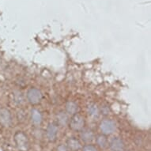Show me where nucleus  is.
Here are the masks:
<instances>
[{"label":"nucleus","mask_w":151,"mask_h":151,"mask_svg":"<svg viewBox=\"0 0 151 151\" xmlns=\"http://www.w3.org/2000/svg\"><path fill=\"white\" fill-rule=\"evenodd\" d=\"M14 142L19 151H28L29 150V141L27 135L23 131H17L14 134Z\"/></svg>","instance_id":"obj_1"},{"label":"nucleus","mask_w":151,"mask_h":151,"mask_svg":"<svg viewBox=\"0 0 151 151\" xmlns=\"http://www.w3.org/2000/svg\"><path fill=\"white\" fill-rule=\"evenodd\" d=\"M28 101L32 105H37L42 101L43 95L40 89L37 88H30L26 93Z\"/></svg>","instance_id":"obj_2"},{"label":"nucleus","mask_w":151,"mask_h":151,"mask_svg":"<svg viewBox=\"0 0 151 151\" xmlns=\"http://www.w3.org/2000/svg\"><path fill=\"white\" fill-rule=\"evenodd\" d=\"M70 128L74 131H81L84 129L86 125V120L84 117L79 114L72 116L71 119L69 120Z\"/></svg>","instance_id":"obj_3"},{"label":"nucleus","mask_w":151,"mask_h":151,"mask_svg":"<svg viewBox=\"0 0 151 151\" xmlns=\"http://www.w3.org/2000/svg\"><path fill=\"white\" fill-rule=\"evenodd\" d=\"M100 129L103 134L110 135L113 134L116 129V123L111 119H104L100 124Z\"/></svg>","instance_id":"obj_4"},{"label":"nucleus","mask_w":151,"mask_h":151,"mask_svg":"<svg viewBox=\"0 0 151 151\" xmlns=\"http://www.w3.org/2000/svg\"><path fill=\"white\" fill-rule=\"evenodd\" d=\"M12 124V115L9 109H0V124L5 127H9Z\"/></svg>","instance_id":"obj_5"},{"label":"nucleus","mask_w":151,"mask_h":151,"mask_svg":"<svg viewBox=\"0 0 151 151\" xmlns=\"http://www.w3.org/2000/svg\"><path fill=\"white\" fill-rule=\"evenodd\" d=\"M46 137H47V140L49 142H55L57 139L58 135V126L57 124L55 123H50L48 124L45 131Z\"/></svg>","instance_id":"obj_6"},{"label":"nucleus","mask_w":151,"mask_h":151,"mask_svg":"<svg viewBox=\"0 0 151 151\" xmlns=\"http://www.w3.org/2000/svg\"><path fill=\"white\" fill-rule=\"evenodd\" d=\"M109 147L112 151H124L125 144L123 139L119 137H114L111 139L109 144Z\"/></svg>","instance_id":"obj_7"},{"label":"nucleus","mask_w":151,"mask_h":151,"mask_svg":"<svg viewBox=\"0 0 151 151\" xmlns=\"http://www.w3.org/2000/svg\"><path fill=\"white\" fill-rule=\"evenodd\" d=\"M80 138L84 142L89 143V142L93 141L95 139V134H94L93 131H92L91 129H82L80 133Z\"/></svg>","instance_id":"obj_8"},{"label":"nucleus","mask_w":151,"mask_h":151,"mask_svg":"<svg viewBox=\"0 0 151 151\" xmlns=\"http://www.w3.org/2000/svg\"><path fill=\"white\" fill-rule=\"evenodd\" d=\"M56 122H57V125H60L61 127H66L67 124H69V116L68 114L64 111H60L56 114L55 116Z\"/></svg>","instance_id":"obj_9"},{"label":"nucleus","mask_w":151,"mask_h":151,"mask_svg":"<svg viewBox=\"0 0 151 151\" xmlns=\"http://www.w3.org/2000/svg\"><path fill=\"white\" fill-rule=\"evenodd\" d=\"M66 146L68 148V150L71 151H78L82 148L81 142L76 138H74V137H71V138H69L67 139Z\"/></svg>","instance_id":"obj_10"},{"label":"nucleus","mask_w":151,"mask_h":151,"mask_svg":"<svg viewBox=\"0 0 151 151\" xmlns=\"http://www.w3.org/2000/svg\"><path fill=\"white\" fill-rule=\"evenodd\" d=\"M31 121L35 126H39L43 121V115L40 110L37 109H32L31 111Z\"/></svg>","instance_id":"obj_11"},{"label":"nucleus","mask_w":151,"mask_h":151,"mask_svg":"<svg viewBox=\"0 0 151 151\" xmlns=\"http://www.w3.org/2000/svg\"><path fill=\"white\" fill-rule=\"evenodd\" d=\"M65 109H66V112L68 115L70 116H74V115L78 114V111L79 109V107L78 105L76 102L74 101H67L65 105Z\"/></svg>","instance_id":"obj_12"},{"label":"nucleus","mask_w":151,"mask_h":151,"mask_svg":"<svg viewBox=\"0 0 151 151\" xmlns=\"http://www.w3.org/2000/svg\"><path fill=\"white\" fill-rule=\"evenodd\" d=\"M87 113H88L89 116L93 118V119L98 118V116H100L99 107L97 106L96 104H93V103L89 104L87 107Z\"/></svg>","instance_id":"obj_13"},{"label":"nucleus","mask_w":151,"mask_h":151,"mask_svg":"<svg viewBox=\"0 0 151 151\" xmlns=\"http://www.w3.org/2000/svg\"><path fill=\"white\" fill-rule=\"evenodd\" d=\"M96 142H97V146L101 149L106 148L109 145V141H108L106 135L103 134L97 135V138H96Z\"/></svg>","instance_id":"obj_14"},{"label":"nucleus","mask_w":151,"mask_h":151,"mask_svg":"<svg viewBox=\"0 0 151 151\" xmlns=\"http://www.w3.org/2000/svg\"><path fill=\"white\" fill-rule=\"evenodd\" d=\"M99 110H100V114L103 115L104 116H106L110 114V111H111V109H110L109 105L106 104L101 105V109L99 108Z\"/></svg>","instance_id":"obj_15"},{"label":"nucleus","mask_w":151,"mask_h":151,"mask_svg":"<svg viewBox=\"0 0 151 151\" xmlns=\"http://www.w3.org/2000/svg\"><path fill=\"white\" fill-rule=\"evenodd\" d=\"M82 151H97L96 146H94L93 145H86V146L82 148Z\"/></svg>","instance_id":"obj_16"},{"label":"nucleus","mask_w":151,"mask_h":151,"mask_svg":"<svg viewBox=\"0 0 151 151\" xmlns=\"http://www.w3.org/2000/svg\"><path fill=\"white\" fill-rule=\"evenodd\" d=\"M57 151H69V150H68L66 145L60 144V146L57 147Z\"/></svg>","instance_id":"obj_17"}]
</instances>
